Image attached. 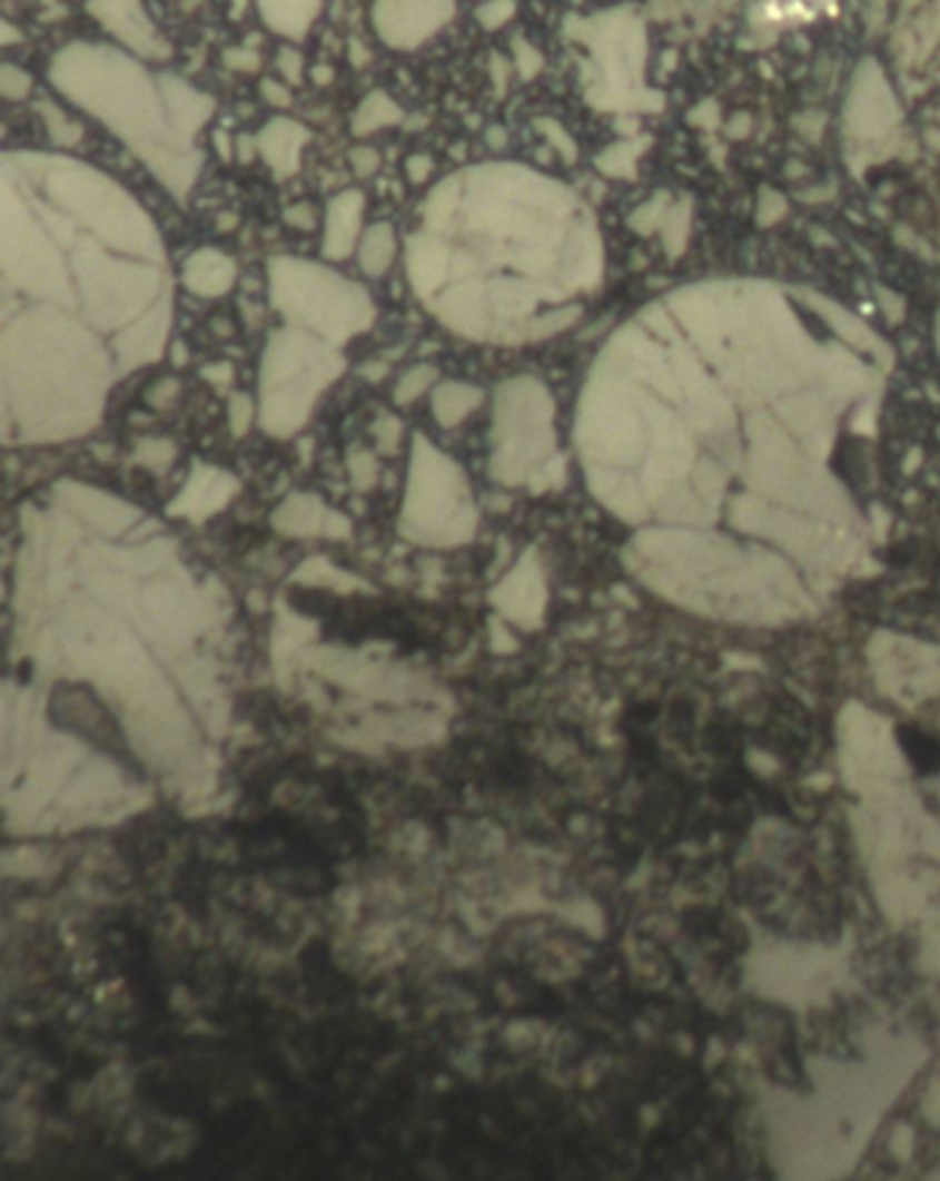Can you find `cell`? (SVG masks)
Instances as JSON below:
<instances>
[{"instance_id": "e0dca14e", "label": "cell", "mask_w": 940, "mask_h": 1181, "mask_svg": "<svg viewBox=\"0 0 940 1181\" xmlns=\"http://www.w3.org/2000/svg\"><path fill=\"white\" fill-rule=\"evenodd\" d=\"M276 69L285 78V83L298 86L304 80V56L290 45H281L279 53H276Z\"/></svg>"}, {"instance_id": "cb8c5ba5", "label": "cell", "mask_w": 940, "mask_h": 1181, "mask_svg": "<svg viewBox=\"0 0 940 1181\" xmlns=\"http://www.w3.org/2000/svg\"><path fill=\"white\" fill-rule=\"evenodd\" d=\"M22 39H26V33L17 31V28L11 26L9 20L0 22V45H3V48H11V45H22Z\"/></svg>"}, {"instance_id": "603a6c76", "label": "cell", "mask_w": 940, "mask_h": 1181, "mask_svg": "<svg viewBox=\"0 0 940 1181\" xmlns=\"http://www.w3.org/2000/svg\"><path fill=\"white\" fill-rule=\"evenodd\" d=\"M406 169H408V177H412L414 183H423L425 177H428L431 171H434V160H431L428 155H412V158H408V164H406Z\"/></svg>"}, {"instance_id": "ba28073f", "label": "cell", "mask_w": 940, "mask_h": 1181, "mask_svg": "<svg viewBox=\"0 0 940 1181\" xmlns=\"http://www.w3.org/2000/svg\"><path fill=\"white\" fill-rule=\"evenodd\" d=\"M362 194H343L332 201L328 207V224H326V255L328 257H345L354 246L356 229H359V216H362Z\"/></svg>"}, {"instance_id": "3957f363", "label": "cell", "mask_w": 940, "mask_h": 1181, "mask_svg": "<svg viewBox=\"0 0 940 1181\" xmlns=\"http://www.w3.org/2000/svg\"><path fill=\"white\" fill-rule=\"evenodd\" d=\"M563 37L582 50L585 100L598 111H660L662 95L645 89V22L632 6L565 17Z\"/></svg>"}, {"instance_id": "52a82bcc", "label": "cell", "mask_w": 940, "mask_h": 1181, "mask_svg": "<svg viewBox=\"0 0 940 1181\" xmlns=\"http://www.w3.org/2000/svg\"><path fill=\"white\" fill-rule=\"evenodd\" d=\"M265 26L285 39H304L323 9V0H257Z\"/></svg>"}, {"instance_id": "8992f818", "label": "cell", "mask_w": 940, "mask_h": 1181, "mask_svg": "<svg viewBox=\"0 0 940 1181\" xmlns=\"http://www.w3.org/2000/svg\"><path fill=\"white\" fill-rule=\"evenodd\" d=\"M309 141V130L296 119L276 117L257 132V152L270 164L276 175H293L298 169V152Z\"/></svg>"}, {"instance_id": "5bb4252c", "label": "cell", "mask_w": 940, "mask_h": 1181, "mask_svg": "<svg viewBox=\"0 0 940 1181\" xmlns=\"http://www.w3.org/2000/svg\"><path fill=\"white\" fill-rule=\"evenodd\" d=\"M39 114H42V119H44V125H48L53 141L67 144V147H72V144L80 141V132H83L80 130V125L69 122L67 114H61L53 102H39Z\"/></svg>"}, {"instance_id": "4fadbf2b", "label": "cell", "mask_w": 940, "mask_h": 1181, "mask_svg": "<svg viewBox=\"0 0 940 1181\" xmlns=\"http://www.w3.org/2000/svg\"><path fill=\"white\" fill-rule=\"evenodd\" d=\"M511 53H513V67L518 69V78L522 80L538 78L541 69H544V56H541V50L535 48L533 42H527L524 37H513Z\"/></svg>"}, {"instance_id": "4316f807", "label": "cell", "mask_w": 940, "mask_h": 1181, "mask_svg": "<svg viewBox=\"0 0 940 1181\" xmlns=\"http://www.w3.org/2000/svg\"><path fill=\"white\" fill-rule=\"evenodd\" d=\"M235 149H238L240 160H251V152H254V149H259V147H257V138H254V141H251V138L240 136V138H238V144H235Z\"/></svg>"}, {"instance_id": "ffe728a7", "label": "cell", "mask_w": 940, "mask_h": 1181, "mask_svg": "<svg viewBox=\"0 0 940 1181\" xmlns=\"http://www.w3.org/2000/svg\"><path fill=\"white\" fill-rule=\"evenodd\" d=\"M259 97H263V100L274 108H290V102H293L290 83H279V80H274V78H265L263 83H259Z\"/></svg>"}, {"instance_id": "8fae6325", "label": "cell", "mask_w": 940, "mask_h": 1181, "mask_svg": "<svg viewBox=\"0 0 940 1181\" xmlns=\"http://www.w3.org/2000/svg\"><path fill=\"white\" fill-rule=\"evenodd\" d=\"M899 742H902L904 754L913 762V768L921 776H932L940 770V742L936 737L924 735L919 729H902L899 731Z\"/></svg>"}, {"instance_id": "9a60e30c", "label": "cell", "mask_w": 940, "mask_h": 1181, "mask_svg": "<svg viewBox=\"0 0 940 1181\" xmlns=\"http://www.w3.org/2000/svg\"><path fill=\"white\" fill-rule=\"evenodd\" d=\"M31 86L33 78L26 69H20L17 65L0 67V95H3L6 100H26V97L31 95Z\"/></svg>"}, {"instance_id": "277c9868", "label": "cell", "mask_w": 940, "mask_h": 1181, "mask_svg": "<svg viewBox=\"0 0 940 1181\" xmlns=\"http://www.w3.org/2000/svg\"><path fill=\"white\" fill-rule=\"evenodd\" d=\"M455 0H373V28L392 50H417L453 22Z\"/></svg>"}, {"instance_id": "44dd1931", "label": "cell", "mask_w": 940, "mask_h": 1181, "mask_svg": "<svg viewBox=\"0 0 940 1181\" xmlns=\"http://www.w3.org/2000/svg\"><path fill=\"white\" fill-rule=\"evenodd\" d=\"M378 164H380V158H378L376 149L356 147L354 152H350V166H354V171L359 177H370L373 171L378 169Z\"/></svg>"}, {"instance_id": "6da1fadb", "label": "cell", "mask_w": 940, "mask_h": 1181, "mask_svg": "<svg viewBox=\"0 0 940 1181\" xmlns=\"http://www.w3.org/2000/svg\"><path fill=\"white\" fill-rule=\"evenodd\" d=\"M591 227L568 194L524 166H475L431 194L408 263L449 307H518L591 265Z\"/></svg>"}, {"instance_id": "30bf717a", "label": "cell", "mask_w": 940, "mask_h": 1181, "mask_svg": "<svg viewBox=\"0 0 940 1181\" xmlns=\"http://www.w3.org/2000/svg\"><path fill=\"white\" fill-rule=\"evenodd\" d=\"M400 119H403V108L397 106V102L392 100L384 89H376L359 102L354 119H350V128H354L356 136H367V132H373V130L397 125Z\"/></svg>"}, {"instance_id": "7402d4cb", "label": "cell", "mask_w": 940, "mask_h": 1181, "mask_svg": "<svg viewBox=\"0 0 940 1181\" xmlns=\"http://www.w3.org/2000/svg\"><path fill=\"white\" fill-rule=\"evenodd\" d=\"M285 222L293 224V227H298V229H313L315 227L313 205H307V201H304V205L290 207V210L285 213Z\"/></svg>"}, {"instance_id": "484cf974", "label": "cell", "mask_w": 940, "mask_h": 1181, "mask_svg": "<svg viewBox=\"0 0 940 1181\" xmlns=\"http://www.w3.org/2000/svg\"><path fill=\"white\" fill-rule=\"evenodd\" d=\"M492 75H494V80H497V89L502 91V86H505V78H507V61L502 59L499 53L492 56Z\"/></svg>"}, {"instance_id": "ac0fdd59", "label": "cell", "mask_w": 940, "mask_h": 1181, "mask_svg": "<svg viewBox=\"0 0 940 1181\" xmlns=\"http://www.w3.org/2000/svg\"><path fill=\"white\" fill-rule=\"evenodd\" d=\"M535 128L544 132L546 141H552L557 149H561L565 160L576 158V144L571 141V136L563 130L561 122H555V119H535Z\"/></svg>"}, {"instance_id": "9c48e42d", "label": "cell", "mask_w": 940, "mask_h": 1181, "mask_svg": "<svg viewBox=\"0 0 940 1181\" xmlns=\"http://www.w3.org/2000/svg\"><path fill=\"white\" fill-rule=\"evenodd\" d=\"M186 279L194 291L218 293L235 279V265L232 260H227V257L218 255V252H212V249L196 252V255L188 260Z\"/></svg>"}, {"instance_id": "2e32d148", "label": "cell", "mask_w": 940, "mask_h": 1181, "mask_svg": "<svg viewBox=\"0 0 940 1181\" xmlns=\"http://www.w3.org/2000/svg\"><path fill=\"white\" fill-rule=\"evenodd\" d=\"M513 14H516V0H486L483 6H477L475 20L486 31H499Z\"/></svg>"}, {"instance_id": "5b68a950", "label": "cell", "mask_w": 940, "mask_h": 1181, "mask_svg": "<svg viewBox=\"0 0 940 1181\" xmlns=\"http://www.w3.org/2000/svg\"><path fill=\"white\" fill-rule=\"evenodd\" d=\"M86 11L111 33L127 53L144 61H169L175 56L169 39L160 33L152 17L144 9V0H86Z\"/></svg>"}, {"instance_id": "d4e9b609", "label": "cell", "mask_w": 940, "mask_h": 1181, "mask_svg": "<svg viewBox=\"0 0 940 1181\" xmlns=\"http://www.w3.org/2000/svg\"><path fill=\"white\" fill-rule=\"evenodd\" d=\"M212 144H216L218 155H221L224 160H232V155H235V144H232V138H229V132H224V130L212 132Z\"/></svg>"}, {"instance_id": "7c38bea8", "label": "cell", "mask_w": 940, "mask_h": 1181, "mask_svg": "<svg viewBox=\"0 0 940 1181\" xmlns=\"http://www.w3.org/2000/svg\"><path fill=\"white\" fill-rule=\"evenodd\" d=\"M392 252H395V235H392L389 224H376L367 229L365 244H362V265L367 274H384L386 265L392 263Z\"/></svg>"}, {"instance_id": "f1b7e54d", "label": "cell", "mask_w": 940, "mask_h": 1181, "mask_svg": "<svg viewBox=\"0 0 940 1181\" xmlns=\"http://www.w3.org/2000/svg\"><path fill=\"white\" fill-rule=\"evenodd\" d=\"M232 3V17H240L246 11V6H249V0H229Z\"/></svg>"}, {"instance_id": "7a4b0ae2", "label": "cell", "mask_w": 940, "mask_h": 1181, "mask_svg": "<svg viewBox=\"0 0 940 1181\" xmlns=\"http://www.w3.org/2000/svg\"><path fill=\"white\" fill-rule=\"evenodd\" d=\"M50 83L72 106L108 125L175 194H186L199 169L196 132L216 100L175 72H152L119 45H63L50 59Z\"/></svg>"}, {"instance_id": "f546056e", "label": "cell", "mask_w": 940, "mask_h": 1181, "mask_svg": "<svg viewBox=\"0 0 940 1181\" xmlns=\"http://www.w3.org/2000/svg\"><path fill=\"white\" fill-rule=\"evenodd\" d=\"M574 3H582V0H574Z\"/></svg>"}, {"instance_id": "83f0119b", "label": "cell", "mask_w": 940, "mask_h": 1181, "mask_svg": "<svg viewBox=\"0 0 940 1181\" xmlns=\"http://www.w3.org/2000/svg\"><path fill=\"white\" fill-rule=\"evenodd\" d=\"M309 75H313L315 83H320V86H323V83H332V80H334V69H332V67H326V65H317V67H313V69H309Z\"/></svg>"}, {"instance_id": "d6986e66", "label": "cell", "mask_w": 940, "mask_h": 1181, "mask_svg": "<svg viewBox=\"0 0 940 1181\" xmlns=\"http://www.w3.org/2000/svg\"><path fill=\"white\" fill-rule=\"evenodd\" d=\"M224 65L232 69V72L254 75L259 67H263V56H259L254 48L240 45V48H229L227 53H224Z\"/></svg>"}]
</instances>
